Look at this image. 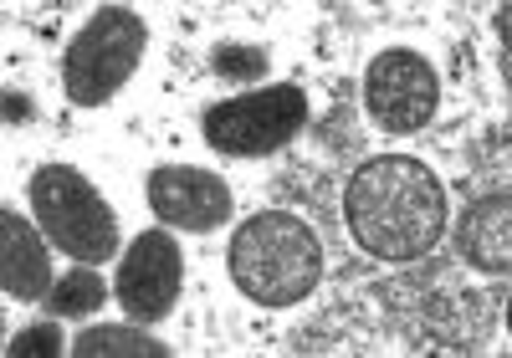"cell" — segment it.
<instances>
[{
	"mask_svg": "<svg viewBox=\"0 0 512 358\" xmlns=\"http://www.w3.org/2000/svg\"><path fill=\"white\" fill-rule=\"evenodd\" d=\"M354 241L379 261H420L446 236V190L410 154H379L359 164L344 190Z\"/></svg>",
	"mask_w": 512,
	"mask_h": 358,
	"instance_id": "6da1fadb",
	"label": "cell"
},
{
	"mask_svg": "<svg viewBox=\"0 0 512 358\" xmlns=\"http://www.w3.org/2000/svg\"><path fill=\"white\" fill-rule=\"evenodd\" d=\"M231 282L256 307H297L323 277V241L292 210H262L231 236Z\"/></svg>",
	"mask_w": 512,
	"mask_h": 358,
	"instance_id": "7a4b0ae2",
	"label": "cell"
},
{
	"mask_svg": "<svg viewBox=\"0 0 512 358\" xmlns=\"http://www.w3.org/2000/svg\"><path fill=\"white\" fill-rule=\"evenodd\" d=\"M149 47V26L128 6H103L93 21L72 36L62 57V87L77 108H103L118 98V87L139 72Z\"/></svg>",
	"mask_w": 512,
	"mask_h": 358,
	"instance_id": "3957f363",
	"label": "cell"
},
{
	"mask_svg": "<svg viewBox=\"0 0 512 358\" xmlns=\"http://www.w3.org/2000/svg\"><path fill=\"white\" fill-rule=\"evenodd\" d=\"M31 210L47 241L82 266H98L118 251V215L72 164H41L31 174Z\"/></svg>",
	"mask_w": 512,
	"mask_h": 358,
	"instance_id": "277c9868",
	"label": "cell"
},
{
	"mask_svg": "<svg viewBox=\"0 0 512 358\" xmlns=\"http://www.w3.org/2000/svg\"><path fill=\"white\" fill-rule=\"evenodd\" d=\"M303 123H308V93L297 82H272V87H256V93L210 103L200 118L205 144L231 159L277 154L303 133Z\"/></svg>",
	"mask_w": 512,
	"mask_h": 358,
	"instance_id": "5b68a950",
	"label": "cell"
},
{
	"mask_svg": "<svg viewBox=\"0 0 512 358\" xmlns=\"http://www.w3.org/2000/svg\"><path fill=\"white\" fill-rule=\"evenodd\" d=\"M364 108L384 133H420L441 108V77L420 52L390 47L364 72Z\"/></svg>",
	"mask_w": 512,
	"mask_h": 358,
	"instance_id": "8992f818",
	"label": "cell"
},
{
	"mask_svg": "<svg viewBox=\"0 0 512 358\" xmlns=\"http://www.w3.org/2000/svg\"><path fill=\"white\" fill-rule=\"evenodd\" d=\"M185 287V256L164 226L134 236L128 256L118 261V302L128 323H164Z\"/></svg>",
	"mask_w": 512,
	"mask_h": 358,
	"instance_id": "52a82bcc",
	"label": "cell"
},
{
	"mask_svg": "<svg viewBox=\"0 0 512 358\" xmlns=\"http://www.w3.org/2000/svg\"><path fill=\"white\" fill-rule=\"evenodd\" d=\"M149 210L175 231H221L231 220V185L195 164H159L149 174Z\"/></svg>",
	"mask_w": 512,
	"mask_h": 358,
	"instance_id": "ba28073f",
	"label": "cell"
},
{
	"mask_svg": "<svg viewBox=\"0 0 512 358\" xmlns=\"http://www.w3.org/2000/svg\"><path fill=\"white\" fill-rule=\"evenodd\" d=\"M41 236L47 231H36L11 205L0 210V292H6V302H47V292L57 287L52 251Z\"/></svg>",
	"mask_w": 512,
	"mask_h": 358,
	"instance_id": "9c48e42d",
	"label": "cell"
},
{
	"mask_svg": "<svg viewBox=\"0 0 512 358\" xmlns=\"http://www.w3.org/2000/svg\"><path fill=\"white\" fill-rule=\"evenodd\" d=\"M456 251L466 266L477 272H507L512 266V200L507 190L482 195L477 205L461 210V226H456Z\"/></svg>",
	"mask_w": 512,
	"mask_h": 358,
	"instance_id": "30bf717a",
	"label": "cell"
},
{
	"mask_svg": "<svg viewBox=\"0 0 512 358\" xmlns=\"http://www.w3.org/2000/svg\"><path fill=\"white\" fill-rule=\"evenodd\" d=\"M77 358H169V343L149 338L139 323H98L72 338Z\"/></svg>",
	"mask_w": 512,
	"mask_h": 358,
	"instance_id": "8fae6325",
	"label": "cell"
},
{
	"mask_svg": "<svg viewBox=\"0 0 512 358\" xmlns=\"http://www.w3.org/2000/svg\"><path fill=\"white\" fill-rule=\"evenodd\" d=\"M103 302H108V287L98 277V266H77V272L57 277V287L47 292L52 318H93Z\"/></svg>",
	"mask_w": 512,
	"mask_h": 358,
	"instance_id": "7c38bea8",
	"label": "cell"
},
{
	"mask_svg": "<svg viewBox=\"0 0 512 358\" xmlns=\"http://www.w3.org/2000/svg\"><path fill=\"white\" fill-rule=\"evenodd\" d=\"M210 67H216L221 77H236V82H251V77H262L267 67H272V57L262 52V47H216L210 52Z\"/></svg>",
	"mask_w": 512,
	"mask_h": 358,
	"instance_id": "4fadbf2b",
	"label": "cell"
},
{
	"mask_svg": "<svg viewBox=\"0 0 512 358\" xmlns=\"http://www.w3.org/2000/svg\"><path fill=\"white\" fill-rule=\"evenodd\" d=\"M62 348H72V343L57 333V323H31L6 343V358H57Z\"/></svg>",
	"mask_w": 512,
	"mask_h": 358,
	"instance_id": "5bb4252c",
	"label": "cell"
},
{
	"mask_svg": "<svg viewBox=\"0 0 512 358\" xmlns=\"http://www.w3.org/2000/svg\"><path fill=\"white\" fill-rule=\"evenodd\" d=\"M6 118H11V123H26V118H31V103H26V93H6Z\"/></svg>",
	"mask_w": 512,
	"mask_h": 358,
	"instance_id": "9a60e30c",
	"label": "cell"
}]
</instances>
